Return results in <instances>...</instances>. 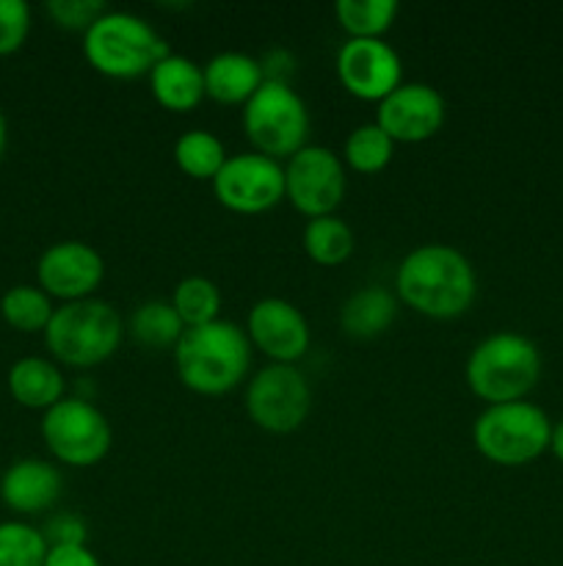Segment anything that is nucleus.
<instances>
[{"instance_id":"nucleus-1","label":"nucleus","mask_w":563,"mask_h":566,"mask_svg":"<svg viewBox=\"0 0 563 566\" xmlns=\"http://www.w3.org/2000/svg\"><path fill=\"white\" fill-rule=\"evenodd\" d=\"M395 296L425 318H461L478 296V274L458 249L447 243H423L397 265Z\"/></svg>"},{"instance_id":"nucleus-2","label":"nucleus","mask_w":563,"mask_h":566,"mask_svg":"<svg viewBox=\"0 0 563 566\" xmlns=\"http://www.w3.org/2000/svg\"><path fill=\"white\" fill-rule=\"evenodd\" d=\"M177 376L196 396L219 398L243 385L252 370V343L232 321L185 329L174 352Z\"/></svg>"},{"instance_id":"nucleus-3","label":"nucleus","mask_w":563,"mask_h":566,"mask_svg":"<svg viewBox=\"0 0 563 566\" xmlns=\"http://www.w3.org/2000/svg\"><path fill=\"white\" fill-rule=\"evenodd\" d=\"M464 374L472 396L486 407L524 401L541 379V354L519 332H495L469 352Z\"/></svg>"},{"instance_id":"nucleus-4","label":"nucleus","mask_w":563,"mask_h":566,"mask_svg":"<svg viewBox=\"0 0 563 566\" xmlns=\"http://www.w3.org/2000/svg\"><path fill=\"white\" fill-rule=\"evenodd\" d=\"M121 337L125 321L119 310L103 298H83L55 307L44 329V346L66 368H97L119 352Z\"/></svg>"},{"instance_id":"nucleus-5","label":"nucleus","mask_w":563,"mask_h":566,"mask_svg":"<svg viewBox=\"0 0 563 566\" xmlns=\"http://www.w3.org/2000/svg\"><path fill=\"white\" fill-rule=\"evenodd\" d=\"M171 53L163 36L144 17L130 11H105L83 33V55L94 72L114 81H136Z\"/></svg>"},{"instance_id":"nucleus-6","label":"nucleus","mask_w":563,"mask_h":566,"mask_svg":"<svg viewBox=\"0 0 563 566\" xmlns=\"http://www.w3.org/2000/svg\"><path fill=\"white\" fill-rule=\"evenodd\" d=\"M552 420L530 401L486 407L472 423V446L486 462L524 468L550 451Z\"/></svg>"},{"instance_id":"nucleus-7","label":"nucleus","mask_w":563,"mask_h":566,"mask_svg":"<svg viewBox=\"0 0 563 566\" xmlns=\"http://www.w3.org/2000/svg\"><path fill=\"white\" fill-rule=\"evenodd\" d=\"M309 111L301 94L287 83L265 81L243 105V130L254 153L287 160L309 142Z\"/></svg>"},{"instance_id":"nucleus-8","label":"nucleus","mask_w":563,"mask_h":566,"mask_svg":"<svg viewBox=\"0 0 563 566\" xmlns=\"http://www.w3.org/2000/svg\"><path fill=\"white\" fill-rule=\"evenodd\" d=\"M42 440L55 462L66 468H94L108 457L114 431L108 418L88 398H64L42 415Z\"/></svg>"},{"instance_id":"nucleus-9","label":"nucleus","mask_w":563,"mask_h":566,"mask_svg":"<svg viewBox=\"0 0 563 566\" xmlns=\"http://www.w3.org/2000/svg\"><path fill=\"white\" fill-rule=\"evenodd\" d=\"M312 409V387L296 365H265L248 379L246 412L268 434H293Z\"/></svg>"},{"instance_id":"nucleus-10","label":"nucleus","mask_w":563,"mask_h":566,"mask_svg":"<svg viewBox=\"0 0 563 566\" xmlns=\"http://www.w3.org/2000/svg\"><path fill=\"white\" fill-rule=\"evenodd\" d=\"M348 191L346 164L329 147L307 144L285 164V199L307 219L334 216Z\"/></svg>"},{"instance_id":"nucleus-11","label":"nucleus","mask_w":563,"mask_h":566,"mask_svg":"<svg viewBox=\"0 0 563 566\" xmlns=\"http://www.w3.org/2000/svg\"><path fill=\"white\" fill-rule=\"evenodd\" d=\"M213 193L237 216L268 213L285 199V166L254 149L232 155L215 175Z\"/></svg>"},{"instance_id":"nucleus-12","label":"nucleus","mask_w":563,"mask_h":566,"mask_svg":"<svg viewBox=\"0 0 563 566\" xmlns=\"http://www.w3.org/2000/svg\"><path fill=\"white\" fill-rule=\"evenodd\" d=\"M334 70L342 88L364 103H381L403 83L401 55L384 39H348Z\"/></svg>"},{"instance_id":"nucleus-13","label":"nucleus","mask_w":563,"mask_h":566,"mask_svg":"<svg viewBox=\"0 0 563 566\" xmlns=\"http://www.w3.org/2000/svg\"><path fill=\"white\" fill-rule=\"evenodd\" d=\"M105 280V260L92 243L59 241L42 252L36 263V282L50 298L64 304L94 298Z\"/></svg>"},{"instance_id":"nucleus-14","label":"nucleus","mask_w":563,"mask_h":566,"mask_svg":"<svg viewBox=\"0 0 563 566\" xmlns=\"http://www.w3.org/2000/svg\"><path fill=\"white\" fill-rule=\"evenodd\" d=\"M246 335L252 348L274 365H296L309 352V321L301 310L287 298H259L246 318Z\"/></svg>"},{"instance_id":"nucleus-15","label":"nucleus","mask_w":563,"mask_h":566,"mask_svg":"<svg viewBox=\"0 0 563 566\" xmlns=\"http://www.w3.org/2000/svg\"><path fill=\"white\" fill-rule=\"evenodd\" d=\"M447 116L445 97L428 83H401L379 103L375 125L395 144H419L442 130Z\"/></svg>"},{"instance_id":"nucleus-16","label":"nucleus","mask_w":563,"mask_h":566,"mask_svg":"<svg viewBox=\"0 0 563 566\" xmlns=\"http://www.w3.org/2000/svg\"><path fill=\"white\" fill-rule=\"evenodd\" d=\"M61 492H64V479L59 468L36 457L17 459L0 479V501L6 503V509L25 517L50 512L61 501Z\"/></svg>"},{"instance_id":"nucleus-17","label":"nucleus","mask_w":563,"mask_h":566,"mask_svg":"<svg viewBox=\"0 0 563 566\" xmlns=\"http://www.w3.org/2000/svg\"><path fill=\"white\" fill-rule=\"evenodd\" d=\"M149 92L160 108L171 114H188L196 108L204 94V72L196 61L180 53H166L149 72Z\"/></svg>"},{"instance_id":"nucleus-18","label":"nucleus","mask_w":563,"mask_h":566,"mask_svg":"<svg viewBox=\"0 0 563 566\" xmlns=\"http://www.w3.org/2000/svg\"><path fill=\"white\" fill-rule=\"evenodd\" d=\"M204 72V94L219 105H246L265 83L259 59L237 50H224L213 55Z\"/></svg>"},{"instance_id":"nucleus-19","label":"nucleus","mask_w":563,"mask_h":566,"mask_svg":"<svg viewBox=\"0 0 563 566\" xmlns=\"http://www.w3.org/2000/svg\"><path fill=\"white\" fill-rule=\"evenodd\" d=\"M9 392L20 407L25 409H53L55 403L64 401L66 381L59 365L44 357H22L9 368Z\"/></svg>"},{"instance_id":"nucleus-20","label":"nucleus","mask_w":563,"mask_h":566,"mask_svg":"<svg viewBox=\"0 0 563 566\" xmlns=\"http://www.w3.org/2000/svg\"><path fill=\"white\" fill-rule=\"evenodd\" d=\"M395 318L397 296L381 285L359 287L340 307V329L353 340H373L384 335Z\"/></svg>"},{"instance_id":"nucleus-21","label":"nucleus","mask_w":563,"mask_h":566,"mask_svg":"<svg viewBox=\"0 0 563 566\" xmlns=\"http://www.w3.org/2000/svg\"><path fill=\"white\" fill-rule=\"evenodd\" d=\"M127 332L138 346L149 348V352H174L180 337L185 335V324L171 307V302L152 298V302H144L132 310Z\"/></svg>"},{"instance_id":"nucleus-22","label":"nucleus","mask_w":563,"mask_h":566,"mask_svg":"<svg viewBox=\"0 0 563 566\" xmlns=\"http://www.w3.org/2000/svg\"><path fill=\"white\" fill-rule=\"evenodd\" d=\"M301 243L312 263L334 269L353 254V230L340 216H320V219L307 221Z\"/></svg>"},{"instance_id":"nucleus-23","label":"nucleus","mask_w":563,"mask_h":566,"mask_svg":"<svg viewBox=\"0 0 563 566\" xmlns=\"http://www.w3.org/2000/svg\"><path fill=\"white\" fill-rule=\"evenodd\" d=\"M226 149L221 144L219 136H213L210 130H185L174 142V164L182 175L193 177V180H215V175L221 171V166L226 164Z\"/></svg>"},{"instance_id":"nucleus-24","label":"nucleus","mask_w":563,"mask_h":566,"mask_svg":"<svg viewBox=\"0 0 563 566\" xmlns=\"http://www.w3.org/2000/svg\"><path fill=\"white\" fill-rule=\"evenodd\" d=\"M392 155H395V142L375 122H368L348 133L340 158L357 175H379L390 166Z\"/></svg>"},{"instance_id":"nucleus-25","label":"nucleus","mask_w":563,"mask_h":566,"mask_svg":"<svg viewBox=\"0 0 563 566\" xmlns=\"http://www.w3.org/2000/svg\"><path fill=\"white\" fill-rule=\"evenodd\" d=\"M53 313V298L39 285H14L0 298V315H3L6 324L17 332H25V335H33V332L44 335Z\"/></svg>"},{"instance_id":"nucleus-26","label":"nucleus","mask_w":563,"mask_h":566,"mask_svg":"<svg viewBox=\"0 0 563 566\" xmlns=\"http://www.w3.org/2000/svg\"><path fill=\"white\" fill-rule=\"evenodd\" d=\"M334 14L348 39H384V33L397 20V3L395 0H340Z\"/></svg>"},{"instance_id":"nucleus-27","label":"nucleus","mask_w":563,"mask_h":566,"mask_svg":"<svg viewBox=\"0 0 563 566\" xmlns=\"http://www.w3.org/2000/svg\"><path fill=\"white\" fill-rule=\"evenodd\" d=\"M171 307L177 310L185 329H196L221 318V291L208 276H185L171 293Z\"/></svg>"},{"instance_id":"nucleus-28","label":"nucleus","mask_w":563,"mask_h":566,"mask_svg":"<svg viewBox=\"0 0 563 566\" xmlns=\"http://www.w3.org/2000/svg\"><path fill=\"white\" fill-rule=\"evenodd\" d=\"M50 547L44 534L22 520L0 523V566H44Z\"/></svg>"},{"instance_id":"nucleus-29","label":"nucleus","mask_w":563,"mask_h":566,"mask_svg":"<svg viewBox=\"0 0 563 566\" xmlns=\"http://www.w3.org/2000/svg\"><path fill=\"white\" fill-rule=\"evenodd\" d=\"M44 9L59 28L86 33L108 11V6L103 0H50Z\"/></svg>"},{"instance_id":"nucleus-30","label":"nucleus","mask_w":563,"mask_h":566,"mask_svg":"<svg viewBox=\"0 0 563 566\" xmlns=\"http://www.w3.org/2000/svg\"><path fill=\"white\" fill-rule=\"evenodd\" d=\"M31 33V9L25 0H0V59L17 53Z\"/></svg>"},{"instance_id":"nucleus-31","label":"nucleus","mask_w":563,"mask_h":566,"mask_svg":"<svg viewBox=\"0 0 563 566\" xmlns=\"http://www.w3.org/2000/svg\"><path fill=\"white\" fill-rule=\"evenodd\" d=\"M47 547H72L86 545V523L72 512H59L44 523L42 528Z\"/></svg>"},{"instance_id":"nucleus-32","label":"nucleus","mask_w":563,"mask_h":566,"mask_svg":"<svg viewBox=\"0 0 563 566\" xmlns=\"http://www.w3.org/2000/svg\"><path fill=\"white\" fill-rule=\"evenodd\" d=\"M44 566H103L99 558L88 551L86 545H72V547H50Z\"/></svg>"},{"instance_id":"nucleus-33","label":"nucleus","mask_w":563,"mask_h":566,"mask_svg":"<svg viewBox=\"0 0 563 566\" xmlns=\"http://www.w3.org/2000/svg\"><path fill=\"white\" fill-rule=\"evenodd\" d=\"M550 451L557 462L563 464V418L557 423H552V440H550Z\"/></svg>"},{"instance_id":"nucleus-34","label":"nucleus","mask_w":563,"mask_h":566,"mask_svg":"<svg viewBox=\"0 0 563 566\" xmlns=\"http://www.w3.org/2000/svg\"><path fill=\"white\" fill-rule=\"evenodd\" d=\"M6 142H9V125H6V116L3 111H0V158H3L6 153Z\"/></svg>"}]
</instances>
